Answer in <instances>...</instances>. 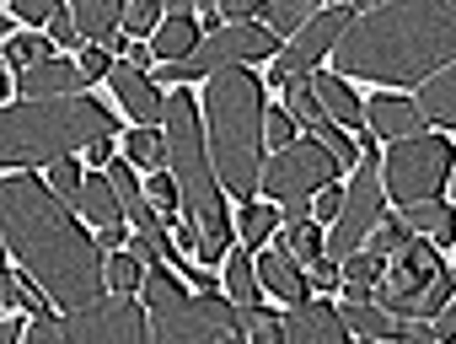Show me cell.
<instances>
[{
  "mask_svg": "<svg viewBox=\"0 0 456 344\" xmlns=\"http://www.w3.org/2000/svg\"><path fill=\"white\" fill-rule=\"evenodd\" d=\"M0 226H6V253L17 258V269H28V280H38L65 317L108 296V258L97 237L76 226L70 205L38 172H6Z\"/></svg>",
  "mask_w": 456,
  "mask_h": 344,
  "instance_id": "1",
  "label": "cell"
},
{
  "mask_svg": "<svg viewBox=\"0 0 456 344\" xmlns=\"http://www.w3.org/2000/svg\"><path fill=\"white\" fill-rule=\"evenodd\" d=\"M456 65V0H397L370 6L333 49V76L413 86Z\"/></svg>",
  "mask_w": 456,
  "mask_h": 344,
  "instance_id": "2",
  "label": "cell"
},
{
  "mask_svg": "<svg viewBox=\"0 0 456 344\" xmlns=\"http://www.w3.org/2000/svg\"><path fill=\"white\" fill-rule=\"evenodd\" d=\"M161 135H167V172L177 178V194H183V221L199 232V264H220L237 242V221L225 210V189H220V172L199 124V102L188 86L167 92Z\"/></svg>",
  "mask_w": 456,
  "mask_h": 344,
  "instance_id": "3",
  "label": "cell"
},
{
  "mask_svg": "<svg viewBox=\"0 0 456 344\" xmlns=\"http://www.w3.org/2000/svg\"><path fill=\"white\" fill-rule=\"evenodd\" d=\"M264 86L253 70H225L204 86V140H209V156H215V172H220V189L253 205L258 184H264Z\"/></svg>",
  "mask_w": 456,
  "mask_h": 344,
  "instance_id": "4",
  "label": "cell"
},
{
  "mask_svg": "<svg viewBox=\"0 0 456 344\" xmlns=\"http://www.w3.org/2000/svg\"><path fill=\"white\" fill-rule=\"evenodd\" d=\"M118 119L97 97H49V102H6L0 113V161L17 167H60L97 140H113Z\"/></svg>",
  "mask_w": 456,
  "mask_h": 344,
  "instance_id": "5",
  "label": "cell"
},
{
  "mask_svg": "<svg viewBox=\"0 0 456 344\" xmlns=\"http://www.w3.org/2000/svg\"><path fill=\"white\" fill-rule=\"evenodd\" d=\"M140 301L151 307V339L156 344H248L242 307L220 291H188L172 264H151Z\"/></svg>",
  "mask_w": 456,
  "mask_h": 344,
  "instance_id": "6",
  "label": "cell"
},
{
  "mask_svg": "<svg viewBox=\"0 0 456 344\" xmlns=\"http://www.w3.org/2000/svg\"><path fill=\"white\" fill-rule=\"evenodd\" d=\"M451 301H456V269L440 258V248L429 237H413L403 253L387 258L381 285H376L381 312H392L403 323H435Z\"/></svg>",
  "mask_w": 456,
  "mask_h": 344,
  "instance_id": "7",
  "label": "cell"
},
{
  "mask_svg": "<svg viewBox=\"0 0 456 344\" xmlns=\"http://www.w3.org/2000/svg\"><path fill=\"white\" fill-rule=\"evenodd\" d=\"M451 172H456V145L445 135H413V140L387 145V156H381L387 200H397L403 210L424 205V200H440Z\"/></svg>",
  "mask_w": 456,
  "mask_h": 344,
  "instance_id": "8",
  "label": "cell"
},
{
  "mask_svg": "<svg viewBox=\"0 0 456 344\" xmlns=\"http://www.w3.org/2000/svg\"><path fill=\"white\" fill-rule=\"evenodd\" d=\"M333 172H344L312 135L306 140H296L290 151H274L269 161H264V194H269V205H280L285 210V221H306L312 210V200L333 184Z\"/></svg>",
  "mask_w": 456,
  "mask_h": 344,
  "instance_id": "9",
  "label": "cell"
},
{
  "mask_svg": "<svg viewBox=\"0 0 456 344\" xmlns=\"http://www.w3.org/2000/svg\"><path fill=\"white\" fill-rule=\"evenodd\" d=\"M65 344H156L151 339V307L140 296L108 291L97 307H81L65 317Z\"/></svg>",
  "mask_w": 456,
  "mask_h": 344,
  "instance_id": "10",
  "label": "cell"
},
{
  "mask_svg": "<svg viewBox=\"0 0 456 344\" xmlns=\"http://www.w3.org/2000/svg\"><path fill=\"white\" fill-rule=\"evenodd\" d=\"M360 22V6H322L280 54H274V65H269V86H285V81H296V76H312L333 49H338V38L349 33Z\"/></svg>",
  "mask_w": 456,
  "mask_h": 344,
  "instance_id": "11",
  "label": "cell"
},
{
  "mask_svg": "<svg viewBox=\"0 0 456 344\" xmlns=\"http://www.w3.org/2000/svg\"><path fill=\"white\" fill-rule=\"evenodd\" d=\"M113 97L124 102V113L134 119V129H156V124H167V92L145 76V70H134V65H113Z\"/></svg>",
  "mask_w": 456,
  "mask_h": 344,
  "instance_id": "12",
  "label": "cell"
},
{
  "mask_svg": "<svg viewBox=\"0 0 456 344\" xmlns=\"http://www.w3.org/2000/svg\"><path fill=\"white\" fill-rule=\"evenodd\" d=\"M285 344H354V333L344 328L338 307L301 301V307H285Z\"/></svg>",
  "mask_w": 456,
  "mask_h": 344,
  "instance_id": "13",
  "label": "cell"
},
{
  "mask_svg": "<svg viewBox=\"0 0 456 344\" xmlns=\"http://www.w3.org/2000/svg\"><path fill=\"white\" fill-rule=\"evenodd\" d=\"M365 129H370L376 140L397 145V140L424 135V129H429V119L419 113V102H413V97H392V92H381V97H370V108H365Z\"/></svg>",
  "mask_w": 456,
  "mask_h": 344,
  "instance_id": "14",
  "label": "cell"
},
{
  "mask_svg": "<svg viewBox=\"0 0 456 344\" xmlns=\"http://www.w3.org/2000/svg\"><path fill=\"white\" fill-rule=\"evenodd\" d=\"M81 86H86L81 65H70V60H49V65H38V70H28V76H17V81H12V102H49V97H81Z\"/></svg>",
  "mask_w": 456,
  "mask_h": 344,
  "instance_id": "15",
  "label": "cell"
},
{
  "mask_svg": "<svg viewBox=\"0 0 456 344\" xmlns=\"http://www.w3.org/2000/svg\"><path fill=\"white\" fill-rule=\"evenodd\" d=\"M258 285L269 291V296H280L285 307H301V301H312V280L285 258V253H258Z\"/></svg>",
  "mask_w": 456,
  "mask_h": 344,
  "instance_id": "16",
  "label": "cell"
},
{
  "mask_svg": "<svg viewBox=\"0 0 456 344\" xmlns=\"http://www.w3.org/2000/svg\"><path fill=\"white\" fill-rule=\"evenodd\" d=\"M397 216H403V226L413 237H429L435 248H451L456 242V205H445V200H424V205H408Z\"/></svg>",
  "mask_w": 456,
  "mask_h": 344,
  "instance_id": "17",
  "label": "cell"
},
{
  "mask_svg": "<svg viewBox=\"0 0 456 344\" xmlns=\"http://www.w3.org/2000/svg\"><path fill=\"white\" fill-rule=\"evenodd\" d=\"M312 92H317V102H322V113L333 119V124H349V129H360L365 124V102L354 97V86L344 81V76H312Z\"/></svg>",
  "mask_w": 456,
  "mask_h": 344,
  "instance_id": "18",
  "label": "cell"
},
{
  "mask_svg": "<svg viewBox=\"0 0 456 344\" xmlns=\"http://www.w3.org/2000/svg\"><path fill=\"white\" fill-rule=\"evenodd\" d=\"M97 232H108V226H129V216H124V205H118V194H113V184H108V172H86V189H81V205H76Z\"/></svg>",
  "mask_w": 456,
  "mask_h": 344,
  "instance_id": "19",
  "label": "cell"
},
{
  "mask_svg": "<svg viewBox=\"0 0 456 344\" xmlns=\"http://www.w3.org/2000/svg\"><path fill=\"white\" fill-rule=\"evenodd\" d=\"M199 44H204V38H199V17H167L161 33L151 38V49H156V70H161V65H183V60H193Z\"/></svg>",
  "mask_w": 456,
  "mask_h": 344,
  "instance_id": "20",
  "label": "cell"
},
{
  "mask_svg": "<svg viewBox=\"0 0 456 344\" xmlns=\"http://www.w3.org/2000/svg\"><path fill=\"white\" fill-rule=\"evenodd\" d=\"M70 17H76V33L86 44H113V28H124V6H118V0H76Z\"/></svg>",
  "mask_w": 456,
  "mask_h": 344,
  "instance_id": "21",
  "label": "cell"
},
{
  "mask_svg": "<svg viewBox=\"0 0 456 344\" xmlns=\"http://www.w3.org/2000/svg\"><path fill=\"white\" fill-rule=\"evenodd\" d=\"M419 113L429 124H440V129H456V65L419 86Z\"/></svg>",
  "mask_w": 456,
  "mask_h": 344,
  "instance_id": "22",
  "label": "cell"
},
{
  "mask_svg": "<svg viewBox=\"0 0 456 344\" xmlns=\"http://www.w3.org/2000/svg\"><path fill=\"white\" fill-rule=\"evenodd\" d=\"M0 296H6V312H28V317H54L49 307V291L38 285V280H22V269L12 264L6 274H0Z\"/></svg>",
  "mask_w": 456,
  "mask_h": 344,
  "instance_id": "23",
  "label": "cell"
},
{
  "mask_svg": "<svg viewBox=\"0 0 456 344\" xmlns=\"http://www.w3.org/2000/svg\"><path fill=\"white\" fill-rule=\"evenodd\" d=\"M49 60H60V44H54L49 33H17V38L6 44V70H12V81L28 76V70H38V65H49Z\"/></svg>",
  "mask_w": 456,
  "mask_h": 344,
  "instance_id": "24",
  "label": "cell"
},
{
  "mask_svg": "<svg viewBox=\"0 0 456 344\" xmlns=\"http://www.w3.org/2000/svg\"><path fill=\"white\" fill-rule=\"evenodd\" d=\"M381 269H387V264H381L376 253H365V248H360V253H349V258L338 264V285H344V301H370V291L381 285Z\"/></svg>",
  "mask_w": 456,
  "mask_h": 344,
  "instance_id": "25",
  "label": "cell"
},
{
  "mask_svg": "<svg viewBox=\"0 0 456 344\" xmlns=\"http://www.w3.org/2000/svg\"><path fill=\"white\" fill-rule=\"evenodd\" d=\"M280 221H285V216H280V205H269V200H264V205H258V200H253V205H242V221H237V248H242V253H258V248L280 232Z\"/></svg>",
  "mask_w": 456,
  "mask_h": 344,
  "instance_id": "26",
  "label": "cell"
},
{
  "mask_svg": "<svg viewBox=\"0 0 456 344\" xmlns=\"http://www.w3.org/2000/svg\"><path fill=\"white\" fill-rule=\"evenodd\" d=\"M280 253H285L290 264H317V258L328 253V237H322V226H317L312 216H306V221H285Z\"/></svg>",
  "mask_w": 456,
  "mask_h": 344,
  "instance_id": "27",
  "label": "cell"
},
{
  "mask_svg": "<svg viewBox=\"0 0 456 344\" xmlns=\"http://www.w3.org/2000/svg\"><path fill=\"white\" fill-rule=\"evenodd\" d=\"M317 12H322V6H312V0H274V6H264V12H258V22H264L274 38H296Z\"/></svg>",
  "mask_w": 456,
  "mask_h": 344,
  "instance_id": "28",
  "label": "cell"
},
{
  "mask_svg": "<svg viewBox=\"0 0 456 344\" xmlns=\"http://www.w3.org/2000/svg\"><path fill=\"white\" fill-rule=\"evenodd\" d=\"M124 156H129V167L161 172L167 167V135L161 129H124Z\"/></svg>",
  "mask_w": 456,
  "mask_h": 344,
  "instance_id": "29",
  "label": "cell"
},
{
  "mask_svg": "<svg viewBox=\"0 0 456 344\" xmlns=\"http://www.w3.org/2000/svg\"><path fill=\"white\" fill-rule=\"evenodd\" d=\"M258 264H248L242 258V248L232 253V258H225V296H232L237 307H258Z\"/></svg>",
  "mask_w": 456,
  "mask_h": 344,
  "instance_id": "30",
  "label": "cell"
},
{
  "mask_svg": "<svg viewBox=\"0 0 456 344\" xmlns=\"http://www.w3.org/2000/svg\"><path fill=\"white\" fill-rule=\"evenodd\" d=\"M242 333H248V344H285V312L242 307Z\"/></svg>",
  "mask_w": 456,
  "mask_h": 344,
  "instance_id": "31",
  "label": "cell"
},
{
  "mask_svg": "<svg viewBox=\"0 0 456 344\" xmlns=\"http://www.w3.org/2000/svg\"><path fill=\"white\" fill-rule=\"evenodd\" d=\"M408 242H413V232L403 226V216H392V210H387V216H381V226L365 237V253H376V258L387 264V258H392V253H403Z\"/></svg>",
  "mask_w": 456,
  "mask_h": 344,
  "instance_id": "32",
  "label": "cell"
},
{
  "mask_svg": "<svg viewBox=\"0 0 456 344\" xmlns=\"http://www.w3.org/2000/svg\"><path fill=\"white\" fill-rule=\"evenodd\" d=\"M161 22H167V6H156V0H129L124 6V33L140 44H151L161 33Z\"/></svg>",
  "mask_w": 456,
  "mask_h": 344,
  "instance_id": "33",
  "label": "cell"
},
{
  "mask_svg": "<svg viewBox=\"0 0 456 344\" xmlns=\"http://www.w3.org/2000/svg\"><path fill=\"white\" fill-rule=\"evenodd\" d=\"M264 140H269V151H290V145L301 140V124L290 119L285 102H269V113H264Z\"/></svg>",
  "mask_w": 456,
  "mask_h": 344,
  "instance_id": "34",
  "label": "cell"
},
{
  "mask_svg": "<svg viewBox=\"0 0 456 344\" xmlns=\"http://www.w3.org/2000/svg\"><path fill=\"white\" fill-rule=\"evenodd\" d=\"M140 285H145V264H140L134 253H113V258H108V291L134 296Z\"/></svg>",
  "mask_w": 456,
  "mask_h": 344,
  "instance_id": "35",
  "label": "cell"
},
{
  "mask_svg": "<svg viewBox=\"0 0 456 344\" xmlns=\"http://www.w3.org/2000/svg\"><path fill=\"white\" fill-rule=\"evenodd\" d=\"M145 200L161 210V221H172V210H183V194H177V178L161 167V172H145Z\"/></svg>",
  "mask_w": 456,
  "mask_h": 344,
  "instance_id": "36",
  "label": "cell"
},
{
  "mask_svg": "<svg viewBox=\"0 0 456 344\" xmlns=\"http://www.w3.org/2000/svg\"><path fill=\"white\" fill-rule=\"evenodd\" d=\"M49 189H54L65 205H81L86 178H81V161H76V156H70V161H60V167H49Z\"/></svg>",
  "mask_w": 456,
  "mask_h": 344,
  "instance_id": "37",
  "label": "cell"
},
{
  "mask_svg": "<svg viewBox=\"0 0 456 344\" xmlns=\"http://www.w3.org/2000/svg\"><path fill=\"white\" fill-rule=\"evenodd\" d=\"M76 65H81L86 81H102V76H113V49H102V44H81Z\"/></svg>",
  "mask_w": 456,
  "mask_h": 344,
  "instance_id": "38",
  "label": "cell"
},
{
  "mask_svg": "<svg viewBox=\"0 0 456 344\" xmlns=\"http://www.w3.org/2000/svg\"><path fill=\"white\" fill-rule=\"evenodd\" d=\"M102 49H118L124 65H134V70H145V76H151V65H156V49L140 44V38H113V44H102Z\"/></svg>",
  "mask_w": 456,
  "mask_h": 344,
  "instance_id": "39",
  "label": "cell"
},
{
  "mask_svg": "<svg viewBox=\"0 0 456 344\" xmlns=\"http://www.w3.org/2000/svg\"><path fill=\"white\" fill-rule=\"evenodd\" d=\"M22 344H65V317H33Z\"/></svg>",
  "mask_w": 456,
  "mask_h": 344,
  "instance_id": "40",
  "label": "cell"
},
{
  "mask_svg": "<svg viewBox=\"0 0 456 344\" xmlns=\"http://www.w3.org/2000/svg\"><path fill=\"white\" fill-rule=\"evenodd\" d=\"M54 12H60L54 0H17V6H12V17L28 22V28H33V22H54Z\"/></svg>",
  "mask_w": 456,
  "mask_h": 344,
  "instance_id": "41",
  "label": "cell"
},
{
  "mask_svg": "<svg viewBox=\"0 0 456 344\" xmlns=\"http://www.w3.org/2000/svg\"><path fill=\"white\" fill-rule=\"evenodd\" d=\"M338 210H344V189H338V184H328V189L312 200V221H338Z\"/></svg>",
  "mask_w": 456,
  "mask_h": 344,
  "instance_id": "42",
  "label": "cell"
},
{
  "mask_svg": "<svg viewBox=\"0 0 456 344\" xmlns=\"http://www.w3.org/2000/svg\"><path fill=\"white\" fill-rule=\"evenodd\" d=\"M49 38H54V44H76V17H70V6H60V12H54Z\"/></svg>",
  "mask_w": 456,
  "mask_h": 344,
  "instance_id": "43",
  "label": "cell"
},
{
  "mask_svg": "<svg viewBox=\"0 0 456 344\" xmlns=\"http://www.w3.org/2000/svg\"><path fill=\"white\" fill-rule=\"evenodd\" d=\"M306 280H312V285H317V291H333V285H338V264H333V258H317V264H312V274H306Z\"/></svg>",
  "mask_w": 456,
  "mask_h": 344,
  "instance_id": "44",
  "label": "cell"
},
{
  "mask_svg": "<svg viewBox=\"0 0 456 344\" xmlns=\"http://www.w3.org/2000/svg\"><path fill=\"white\" fill-rule=\"evenodd\" d=\"M429 328H435V344H445V339H456V301H451V307H445V312H440V317H435Z\"/></svg>",
  "mask_w": 456,
  "mask_h": 344,
  "instance_id": "45",
  "label": "cell"
},
{
  "mask_svg": "<svg viewBox=\"0 0 456 344\" xmlns=\"http://www.w3.org/2000/svg\"><path fill=\"white\" fill-rule=\"evenodd\" d=\"M199 28H204V38H215V33L225 28V17H220V6H199Z\"/></svg>",
  "mask_w": 456,
  "mask_h": 344,
  "instance_id": "46",
  "label": "cell"
},
{
  "mask_svg": "<svg viewBox=\"0 0 456 344\" xmlns=\"http://www.w3.org/2000/svg\"><path fill=\"white\" fill-rule=\"evenodd\" d=\"M86 161H92L97 172H108V167H113V140H97V145L86 151Z\"/></svg>",
  "mask_w": 456,
  "mask_h": 344,
  "instance_id": "47",
  "label": "cell"
},
{
  "mask_svg": "<svg viewBox=\"0 0 456 344\" xmlns=\"http://www.w3.org/2000/svg\"><path fill=\"white\" fill-rule=\"evenodd\" d=\"M28 333H22V317L17 312H6V328H0V344H22Z\"/></svg>",
  "mask_w": 456,
  "mask_h": 344,
  "instance_id": "48",
  "label": "cell"
},
{
  "mask_svg": "<svg viewBox=\"0 0 456 344\" xmlns=\"http://www.w3.org/2000/svg\"><path fill=\"white\" fill-rule=\"evenodd\" d=\"M445 205H456V172H451V184H445Z\"/></svg>",
  "mask_w": 456,
  "mask_h": 344,
  "instance_id": "49",
  "label": "cell"
},
{
  "mask_svg": "<svg viewBox=\"0 0 456 344\" xmlns=\"http://www.w3.org/2000/svg\"><path fill=\"white\" fill-rule=\"evenodd\" d=\"M419 344H435V339H419Z\"/></svg>",
  "mask_w": 456,
  "mask_h": 344,
  "instance_id": "50",
  "label": "cell"
}]
</instances>
